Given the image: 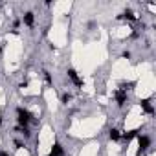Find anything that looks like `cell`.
I'll return each instance as SVG.
<instances>
[{
    "label": "cell",
    "mask_w": 156,
    "mask_h": 156,
    "mask_svg": "<svg viewBox=\"0 0 156 156\" xmlns=\"http://www.w3.org/2000/svg\"><path fill=\"white\" fill-rule=\"evenodd\" d=\"M33 119V114L28 110V108H24V107H17V123L20 125V127H28V123Z\"/></svg>",
    "instance_id": "6da1fadb"
},
{
    "label": "cell",
    "mask_w": 156,
    "mask_h": 156,
    "mask_svg": "<svg viewBox=\"0 0 156 156\" xmlns=\"http://www.w3.org/2000/svg\"><path fill=\"white\" fill-rule=\"evenodd\" d=\"M66 73H68V77H70V81H72L77 88H81V87H83V79H81L79 75H77V72H75L73 68H68V70H66Z\"/></svg>",
    "instance_id": "7a4b0ae2"
},
{
    "label": "cell",
    "mask_w": 156,
    "mask_h": 156,
    "mask_svg": "<svg viewBox=\"0 0 156 156\" xmlns=\"http://www.w3.org/2000/svg\"><path fill=\"white\" fill-rule=\"evenodd\" d=\"M114 99H116V105H118V107H125V103L129 101V96H127V92H123V90H116Z\"/></svg>",
    "instance_id": "3957f363"
},
{
    "label": "cell",
    "mask_w": 156,
    "mask_h": 156,
    "mask_svg": "<svg viewBox=\"0 0 156 156\" xmlns=\"http://www.w3.org/2000/svg\"><path fill=\"white\" fill-rule=\"evenodd\" d=\"M138 141H140V149H138V154H141V152H145L149 147H151V138L149 136H138Z\"/></svg>",
    "instance_id": "277c9868"
},
{
    "label": "cell",
    "mask_w": 156,
    "mask_h": 156,
    "mask_svg": "<svg viewBox=\"0 0 156 156\" xmlns=\"http://www.w3.org/2000/svg\"><path fill=\"white\" fill-rule=\"evenodd\" d=\"M22 22H24L28 28H33V24H35V15H33V11H26L24 17H22Z\"/></svg>",
    "instance_id": "5b68a950"
},
{
    "label": "cell",
    "mask_w": 156,
    "mask_h": 156,
    "mask_svg": "<svg viewBox=\"0 0 156 156\" xmlns=\"http://www.w3.org/2000/svg\"><path fill=\"white\" fill-rule=\"evenodd\" d=\"M140 105H141V108L145 110V114H149V116H152V114H154V107H152L151 99H141V101H140Z\"/></svg>",
    "instance_id": "8992f818"
},
{
    "label": "cell",
    "mask_w": 156,
    "mask_h": 156,
    "mask_svg": "<svg viewBox=\"0 0 156 156\" xmlns=\"http://www.w3.org/2000/svg\"><path fill=\"white\" fill-rule=\"evenodd\" d=\"M140 136V130L138 129H134V130H127V132H121V138L129 143L130 140H134V138H138Z\"/></svg>",
    "instance_id": "52a82bcc"
},
{
    "label": "cell",
    "mask_w": 156,
    "mask_h": 156,
    "mask_svg": "<svg viewBox=\"0 0 156 156\" xmlns=\"http://www.w3.org/2000/svg\"><path fill=\"white\" fill-rule=\"evenodd\" d=\"M108 138H110L112 141H118V140H121V130H119V129H116V127H112V129L108 130Z\"/></svg>",
    "instance_id": "ba28073f"
},
{
    "label": "cell",
    "mask_w": 156,
    "mask_h": 156,
    "mask_svg": "<svg viewBox=\"0 0 156 156\" xmlns=\"http://www.w3.org/2000/svg\"><path fill=\"white\" fill-rule=\"evenodd\" d=\"M50 154H53V156H64V149H62V145L57 141V143H53V147H51V152Z\"/></svg>",
    "instance_id": "9c48e42d"
},
{
    "label": "cell",
    "mask_w": 156,
    "mask_h": 156,
    "mask_svg": "<svg viewBox=\"0 0 156 156\" xmlns=\"http://www.w3.org/2000/svg\"><path fill=\"white\" fill-rule=\"evenodd\" d=\"M119 17H121V19H127V20H130V22L138 20V17L134 15V11H132V9H125V11H123V13H121Z\"/></svg>",
    "instance_id": "30bf717a"
},
{
    "label": "cell",
    "mask_w": 156,
    "mask_h": 156,
    "mask_svg": "<svg viewBox=\"0 0 156 156\" xmlns=\"http://www.w3.org/2000/svg\"><path fill=\"white\" fill-rule=\"evenodd\" d=\"M17 132H20V134H22V136H24L26 140H28V138L31 136V130H30L28 127H20V125H19V127H17Z\"/></svg>",
    "instance_id": "8fae6325"
},
{
    "label": "cell",
    "mask_w": 156,
    "mask_h": 156,
    "mask_svg": "<svg viewBox=\"0 0 156 156\" xmlns=\"http://www.w3.org/2000/svg\"><path fill=\"white\" fill-rule=\"evenodd\" d=\"M42 75H44V81H46L48 85H51V75H50V72H46V70H44V72H42Z\"/></svg>",
    "instance_id": "7c38bea8"
},
{
    "label": "cell",
    "mask_w": 156,
    "mask_h": 156,
    "mask_svg": "<svg viewBox=\"0 0 156 156\" xmlns=\"http://www.w3.org/2000/svg\"><path fill=\"white\" fill-rule=\"evenodd\" d=\"M70 99H72V96H70V94H62V96H61V101H62L64 105H68V101H70Z\"/></svg>",
    "instance_id": "4fadbf2b"
},
{
    "label": "cell",
    "mask_w": 156,
    "mask_h": 156,
    "mask_svg": "<svg viewBox=\"0 0 156 156\" xmlns=\"http://www.w3.org/2000/svg\"><path fill=\"white\" fill-rule=\"evenodd\" d=\"M15 147H17V149H22V147H24V143H22L20 140H15Z\"/></svg>",
    "instance_id": "5bb4252c"
},
{
    "label": "cell",
    "mask_w": 156,
    "mask_h": 156,
    "mask_svg": "<svg viewBox=\"0 0 156 156\" xmlns=\"http://www.w3.org/2000/svg\"><path fill=\"white\" fill-rule=\"evenodd\" d=\"M123 57H125V59H130V57H132V53H130L129 50H125V51H123Z\"/></svg>",
    "instance_id": "9a60e30c"
},
{
    "label": "cell",
    "mask_w": 156,
    "mask_h": 156,
    "mask_svg": "<svg viewBox=\"0 0 156 156\" xmlns=\"http://www.w3.org/2000/svg\"><path fill=\"white\" fill-rule=\"evenodd\" d=\"M19 26H20V20H19V19H17V20H13V28H15V30H17V28H19Z\"/></svg>",
    "instance_id": "2e32d148"
},
{
    "label": "cell",
    "mask_w": 156,
    "mask_h": 156,
    "mask_svg": "<svg viewBox=\"0 0 156 156\" xmlns=\"http://www.w3.org/2000/svg\"><path fill=\"white\" fill-rule=\"evenodd\" d=\"M0 156H9V154H8L6 151H0Z\"/></svg>",
    "instance_id": "e0dca14e"
},
{
    "label": "cell",
    "mask_w": 156,
    "mask_h": 156,
    "mask_svg": "<svg viewBox=\"0 0 156 156\" xmlns=\"http://www.w3.org/2000/svg\"><path fill=\"white\" fill-rule=\"evenodd\" d=\"M0 53H2V46H0Z\"/></svg>",
    "instance_id": "ac0fdd59"
},
{
    "label": "cell",
    "mask_w": 156,
    "mask_h": 156,
    "mask_svg": "<svg viewBox=\"0 0 156 156\" xmlns=\"http://www.w3.org/2000/svg\"><path fill=\"white\" fill-rule=\"evenodd\" d=\"M48 156H53V154H48Z\"/></svg>",
    "instance_id": "d6986e66"
}]
</instances>
